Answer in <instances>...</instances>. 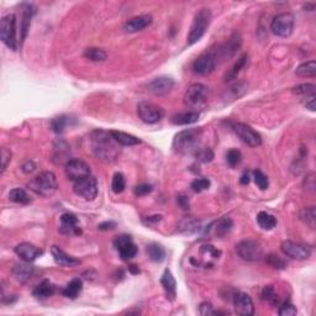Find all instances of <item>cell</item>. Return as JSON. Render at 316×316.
Instances as JSON below:
<instances>
[{"mask_svg":"<svg viewBox=\"0 0 316 316\" xmlns=\"http://www.w3.org/2000/svg\"><path fill=\"white\" fill-rule=\"evenodd\" d=\"M89 146L91 152L99 161L104 163H112L119 157L120 144L115 141L110 131L94 130L89 136Z\"/></svg>","mask_w":316,"mask_h":316,"instance_id":"obj_1","label":"cell"},{"mask_svg":"<svg viewBox=\"0 0 316 316\" xmlns=\"http://www.w3.org/2000/svg\"><path fill=\"white\" fill-rule=\"evenodd\" d=\"M173 86H174V81H173V78L167 76H162L158 77V78H154L153 81L149 82L147 88H148V91H151L152 94L161 96L170 93L173 89Z\"/></svg>","mask_w":316,"mask_h":316,"instance_id":"obj_18","label":"cell"},{"mask_svg":"<svg viewBox=\"0 0 316 316\" xmlns=\"http://www.w3.org/2000/svg\"><path fill=\"white\" fill-rule=\"evenodd\" d=\"M278 313L281 316H293L298 314V310H296V308L293 305V304L284 303L283 305L279 308Z\"/></svg>","mask_w":316,"mask_h":316,"instance_id":"obj_48","label":"cell"},{"mask_svg":"<svg viewBox=\"0 0 316 316\" xmlns=\"http://www.w3.org/2000/svg\"><path fill=\"white\" fill-rule=\"evenodd\" d=\"M194 156L197 157V161H199L201 163H207L210 161H213L214 158V153L210 148H200Z\"/></svg>","mask_w":316,"mask_h":316,"instance_id":"obj_47","label":"cell"},{"mask_svg":"<svg viewBox=\"0 0 316 316\" xmlns=\"http://www.w3.org/2000/svg\"><path fill=\"white\" fill-rule=\"evenodd\" d=\"M209 88L201 83H194L188 86L184 94V103L190 108H200L209 98Z\"/></svg>","mask_w":316,"mask_h":316,"instance_id":"obj_6","label":"cell"},{"mask_svg":"<svg viewBox=\"0 0 316 316\" xmlns=\"http://www.w3.org/2000/svg\"><path fill=\"white\" fill-rule=\"evenodd\" d=\"M137 114L140 119L146 124H156L165 116V110L156 104L142 101L137 105Z\"/></svg>","mask_w":316,"mask_h":316,"instance_id":"obj_9","label":"cell"},{"mask_svg":"<svg viewBox=\"0 0 316 316\" xmlns=\"http://www.w3.org/2000/svg\"><path fill=\"white\" fill-rule=\"evenodd\" d=\"M300 218L304 223L308 226H310L311 229H315V220H316V213H315V206H309L301 211Z\"/></svg>","mask_w":316,"mask_h":316,"instance_id":"obj_41","label":"cell"},{"mask_svg":"<svg viewBox=\"0 0 316 316\" xmlns=\"http://www.w3.org/2000/svg\"><path fill=\"white\" fill-rule=\"evenodd\" d=\"M236 252L247 262H256L263 258V247L258 241L255 240H243L236 245Z\"/></svg>","mask_w":316,"mask_h":316,"instance_id":"obj_7","label":"cell"},{"mask_svg":"<svg viewBox=\"0 0 316 316\" xmlns=\"http://www.w3.org/2000/svg\"><path fill=\"white\" fill-rule=\"evenodd\" d=\"M162 220V216L161 215H153V216H146V218L142 219V223L146 226H154Z\"/></svg>","mask_w":316,"mask_h":316,"instance_id":"obj_52","label":"cell"},{"mask_svg":"<svg viewBox=\"0 0 316 316\" xmlns=\"http://www.w3.org/2000/svg\"><path fill=\"white\" fill-rule=\"evenodd\" d=\"M304 184H305V189L313 192L314 188H315V173H310L304 180Z\"/></svg>","mask_w":316,"mask_h":316,"instance_id":"obj_53","label":"cell"},{"mask_svg":"<svg viewBox=\"0 0 316 316\" xmlns=\"http://www.w3.org/2000/svg\"><path fill=\"white\" fill-rule=\"evenodd\" d=\"M305 108H306V109L310 110V112H315V96L306 100Z\"/></svg>","mask_w":316,"mask_h":316,"instance_id":"obj_57","label":"cell"},{"mask_svg":"<svg viewBox=\"0 0 316 316\" xmlns=\"http://www.w3.org/2000/svg\"><path fill=\"white\" fill-rule=\"evenodd\" d=\"M250 180H251L250 173L246 172V173H243V174H242V177H241L240 182H241V184L246 185V184H248V183H250Z\"/></svg>","mask_w":316,"mask_h":316,"instance_id":"obj_58","label":"cell"},{"mask_svg":"<svg viewBox=\"0 0 316 316\" xmlns=\"http://www.w3.org/2000/svg\"><path fill=\"white\" fill-rule=\"evenodd\" d=\"M146 252L152 262L161 263L166 258V250L158 243H149L146 248Z\"/></svg>","mask_w":316,"mask_h":316,"instance_id":"obj_31","label":"cell"},{"mask_svg":"<svg viewBox=\"0 0 316 316\" xmlns=\"http://www.w3.org/2000/svg\"><path fill=\"white\" fill-rule=\"evenodd\" d=\"M233 131L241 139V141L245 142L247 146L250 147H258L262 144V137L258 134L256 130L248 125L242 124V122H237L233 125Z\"/></svg>","mask_w":316,"mask_h":316,"instance_id":"obj_12","label":"cell"},{"mask_svg":"<svg viewBox=\"0 0 316 316\" xmlns=\"http://www.w3.org/2000/svg\"><path fill=\"white\" fill-rule=\"evenodd\" d=\"M33 14H35V8H33L32 4L24 3L23 5H21L20 26H19V31H20V42H24V40H25L26 36H28Z\"/></svg>","mask_w":316,"mask_h":316,"instance_id":"obj_19","label":"cell"},{"mask_svg":"<svg viewBox=\"0 0 316 316\" xmlns=\"http://www.w3.org/2000/svg\"><path fill=\"white\" fill-rule=\"evenodd\" d=\"M272 32L279 37H289L294 30V16L290 13H281L271 23Z\"/></svg>","mask_w":316,"mask_h":316,"instance_id":"obj_8","label":"cell"},{"mask_svg":"<svg viewBox=\"0 0 316 316\" xmlns=\"http://www.w3.org/2000/svg\"><path fill=\"white\" fill-rule=\"evenodd\" d=\"M296 76L299 77H315L316 74V63L315 61H309L300 64L295 71Z\"/></svg>","mask_w":316,"mask_h":316,"instance_id":"obj_38","label":"cell"},{"mask_svg":"<svg viewBox=\"0 0 316 316\" xmlns=\"http://www.w3.org/2000/svg\"><path fill=\"white\" fill-rule=\"evenodd\" d=\"M267 263L269 266L273 267L276 269H284L287 268V262L282 257H279L278 255H268L266 258Z\"/></svg>","mask_w":316,"mask_h":316,"instance_id":"obj_45","label":"cell"},{"mask_svg":"<svg viewBox=\"0 0 316 316\" xmlns=\"http://www.w3.org/2000/svg\"><path fill=\"white\" fill-rule=\"evenodd\" d=\"M241 161H242V154L238 149H229L228 153H226V162L230 167H236V166L240 165Z\"/></svg>","mask_w":316,"mask_h":316,"instance_id":"obj_43","label":"cell"},{"mask_svg":"<svg viewBox=\"0 0 316 316\" xmlns=\"http://www.w3.org/2000/svg\"><path fill=\"white\" fill-rule=\"evenodd\" d=\"M114 246L122 260H130L137 255L136 245L129 235L117 236L114 241Z\"/></svg>","mask_w":316,"mask_h":316,"instance_id":"obj_14","label":"cell"},{"mask_svg":"<svg viewBox=\"0 0 316 316\" xmlns=\"http://www.w3.org/2000/svg\"><path fill=\"white\" fill-rule=\"evenodd\" d=\"M211 11L209 9H201L195 14L188 33V45L192 46L197 43L206 32L210 23H211Z\"/></svg>","mask_w":316,"mask_h":316,"instance_id":"obj_4","label":"cell"},{"mask_svg":"<svg viewBox=\"0 0 316 316\" xmlns=\"http://www.w3.org/2000/svg\"><path fill=\"white\" fill-rule=\"evenodd\" d=\"M116 228V224L113 223V221H107V223H103L99 225V230L101 231H108V230H113V229Z\"/></svg>","mask_w":316,"mask_h":316,"instance_id":"obj_55","label":"cell"},{"mask_svg":"<svg viewBox=\"0 0 316 316\" xmlns=\"http://www.w3.org/2000/svg\"><path fill=\"white\" fill-rule=\"evenodd\" d=\"M0 37L4 45L11 51L18 50L16 40V16L14 14L5 15L0 24Z\"/></svg>","mask_w":316,"mask_h":316,"instance_id":"obj_5","label":"cell"},{"mask_svg":"<svg viewBox=\"0 0 316 316\" xmlns=\"http://www.w3.org/2000/svg\"><path fill=\"white\" fill-rule=\"evenodd\" d=\"M35 168H36V166H35V163L32 162V161H28V162L24 163V165H23V171L25 173L33 172V171H35Z\"/></svg>","mask_w":316,"mask_h":316,"instance_id":"obj_56","label":"cell"},{"mask_svg":"<svg viewBox=\"0 0 316 316\" xmlns=\"http://www.w3.org/2000/svg\"><path fill=\"white\" fill-rule=\"evenodd\" d=\"M199 120V113L197 112H185L179 113V114L172 116L171 121L174 125H179V126H184V125H192Z\"/></svg>","mask_w":316,"mask_h":316,"instance_id":"obj_28","label":"cell"},{"mask_svg":"<svg viewBox=\"0 0 316 316\" xmlns=\"http://www.w3.org/2000/svg\"><path fill=\"white\" fill-rule=\"evenodd\" d=\"M202 131L201 129H187L178 132L173 139V148L177 153L188 156L195 154L200 149Z\"/></svg>","mask_w":316,"mask_h":316,"instance_id":"obj_2","label":"cell"},{"mask_svg":"<svg viewBox=\"0 0 316 316\" xmlns=\"http://www.w3.org/2000/svg\"><path fill=\"white\" fill-rule=\"evenodd\" d=\"M262 298L263 300H266L267 303H269L271 305L276 306L279 304V296L277 294L276 289L273 286H266L262 290Z\"/></svg>","mask_w":316,"mask_h":316,"instance_id":"obj_40","label":"cell"},{"mask_svg":"<svg viewBox=\"0 0 316 316\" xmlns=\"http://www.w3.org/2000/svg\"><path fill=\"white\" fill-rule=\"evenodd\" d=\"M281 250L287 257H290L296 260H305L310 258L311 250L308 246L303 245V243L294 242V241L287 240L283 241L281 245Z\"/></svg>","mask_w":316,"mask_h":316,"instance_id":"obj_10","label":"cell"},{"mask_svg":"<svg viewBox=\"0 0 316 316\" xmlns=\"http://www.w3.org/2000/svg\"><path fill=\"white\" fill-rule=\"evenodd\" d=\"M125 187H126V180H125V177L121 174V173H115L114 177H113V183H112V189L115 194H120L125 190Z\"/></svg>","mask_w":316,"mask_h":316,"instance_id":"obj_42","label":"cell"},{"mask_svg":"<svg viewBox=\"0 0 316 316\" xmlns=\"http://www.w3.org/2000/svg\"><path fill=\"white\" fill-rule=\"evenodd\" d=\"M152 189L153 188H152L151 184H140L137 187H135L134 193L136 197H144V195L149 194L152 192Z\"/></svg>","mask_w":316,"mask_h":316,"instance_id":"obj_51","label":"cell"},{"mask_svg":"<svg viewBox=\"0 0 316 316\" xmlns=\"http://www.w3.org/2000/svg\"><path fill=\"white\" fill-rule=\"evenodd\" d=\"M199 313L201 315H219V314H224L221 311L214 310L213 305L210 303H202L199 308Z\"/></svg>","mask_w":316,"mask_h":316,"instance_id":"obj_50","label":"cell"},{"mask_svg":"<svg viewBox=\"0 0 316 316\" xmlns=\"http://www.w3.org/2000/svg\"><path fill=\"white\" fill-rule=\"evenodd\" d=\"M257 223L262 230L271 231L277 226V219L267 211H259L257 214Z\"/></svg>","mask_w":316,"mask_h":316,"instance_id":"obj_32","label":"cell"},{"mask_svg":"<svg viewBox=\"0 0 316 316\" xmlns=\"http://www.w3.org/2000/svg\"><path fill=\"white\" fill-rule=\"evenodd\" d=\"M73 190L77 195L86 200H94L98 195V182L93 175H89L78 182H74Z\"/></svg>","mask_w":316,"mask_h":316,"instance_id":"obj_11","label":"cell"},{"mask_svg":"<svg viewBox=\"0 0 316 316\" xmlns=\"http://www.w3.org/2000/svg\"><path fill=\"white\" fill-rule=\"evenodd\" d=\"M9 199H10L11 201L16 202V204L25 205L31 202L30 195H29L25 190L21 189V188H15V189L11 190V192L9 193Z\"/></svg>","mask_w":316,"mask_h":316,"instance_id":"obj_36","label":"cell"},{"mask_svg":"<svg viewBox=\"0 0 316 316\" xmlns=\"http://www.w3.org/2000/svg\"><path fill=\"white\" fill-rule=\"evenodd\" d=\"M152 24V16L151 15H140L135 16V18L130 19L125 23L124 30L129 33L139 32V31H142L144 29L148 28Z\"/></svg>","mask_w":316,"mask_h":316,"instance_id":"obj_22","label":"cell"},{"mask_svg":"<svg viewBox=\"0 0 316 316\" xmlns=\"http://www.w3.org/2000/svg\"><path fill=\"white\" fill-rule=\"evenodd\" d=\"M66 175L68 177V179L73 180V182H78V180L83 179V178L89 177L91 175L90 167L88 163H86L82 160H69L66 163Z\"/></svg>","mask_w":316,"mask_h":316,"instance_id":"obj_13","label":"cell"},{"mask_svg":"<svg viewBox=\"0 0 316 316\" xmlns=\"http://www.w3.org/2000/svg\"><path fill=\"white\" fill-rule=\"evenodd\" d=\"M110 134H112V136L114 137L115 141H116L120 146H136V144H141V140L137 139L134 135L126 134V132L112 130Z\"/></svg>","mask_w":316,"mask_h":316,"instance_id":"obj_27","label":"cell"},{"mask_svg":"<svg viewBox=\"0 0 316 316\" xmlns=\"http://www.w3.org/2000/svg\"><path fill=\"white\" fill-rule=\"evenodd\" d=\"M161 284H162L163 289H165L167 298L170 300H174L175 293H177V283H175L174 277H173L172 272L170 269H165L162 278H161Z\"/></svg>","mask_w":316,"mask_h":316,"instance_id":"obj_25","label":"cell"},{"mask_svg":"<svg viewBox=\"0 0 316 316\" xmlns=\"http://www.w3.org/2000/svg\"><path fill=\"white\" fill-rule=\"evenodd\" d=\"M192 189L197 193H201L204 190L209 189L210 187V180L207 178H198V179H194L190 184Z\"/></svg>","mask_w":316,"mask_h":316,"instance_id":"obj_46","label":"cell"},{"mask_svg":"<svg viewBox=\"0 0 316 316\" xmlns=\"http://www.w3.org/2000/svg\"><path fill=\"white\" fill-rule=\"evenodd\" d=\"M304 8L309 11H314L316 8V3H306L305 5H304Z\"/></svg>","mask_w":316,"mask_h":316,"instance_id":"obj_59","label":"cell"},{"mask_svg":"<svg viewBox=\"0 0 316 316\" xmlns=\"http://www.w3.org/2000/svg\"><path fill=\"white\" fill-rule=\"evenodd\" d=\"M294 95L299 96V98L304 99H310L314 98L316 94V86L313 83H305V84H299V86H294L293 88Z\"/></svg>","mask_w":316,"mask_h":316,"instance_id":"obj_33","label":"cell"},{"mask_svg":"<svg viewBox=\"0 0 316 316\" xmlns=\"http://www.w3.org/2000/svg\"><path fill=\"white\" fill-rule=\"evenodd\" d=\"M177 202L183 210H188L189 209V199L185 194H179L177 197Z\"/></svg>","mask_w":316,"mask_h":316,"instance_id":"obj_54","label":"cell"},{"mask_svg":"<svg viewBox=\"0 0 316 316\" xmlns=\"http://www.w3.org/2000/svg\"><path fill=\"white\" fill-rule=\"evenodd\" d=\"M233 308H235L236 313L240 315L251 316L255 314V305H253L252 299L242 291H237L233 295Z\"/></svg>","mask_w":316,"mask_h":316,"instance_id":"obj_17","label":"cell"},{"mask_svg":"<svg viewBox=\"0 0 316 316\" xmlns=\"http://www.w3.org/2000/svg\"><path fill=\"white\" fill-rule=\"evenodd\" d=\"M201 229V224L193 216H187L178 225V230L183 233H195Z\"/></svg>","mask_w":316,"mask_h":316,"instance_id":"obj_29","label":"cell"},{"mask_svg":"<svg viewBox=\"0 0 316 316\" xmlns=\"http://www.w3.org/2000/svg\"><path fill=\"white\" fill-rule=\"evenodd\" d=\"M11 161V151L8 148H1V174L5 172L9 162Z\"/></svg>","mask_w":316,"mask_h":316,"instance_id":"obj_49","label":"cell"},{"mask_svg":"<svg viewBox=\"0 0 316 316\" xmlns=\"http://www.w3.org/2000/svg\"><path fill=\"white\" fill-rule=\"evenodd\" d=\"M215 67L216 61L211 52L200 55L193 63V69H194L195 73L200 74V76H207V74L213 73Z\"/></svg>","mask_w":316,"mask_h":316,"instance_id":"obj_16","label":"cell"},{"mask_svg":"<svg viewBox=\"0 0 316 316\" xmlns=\"http://www.w3.org/2000/svg\"><path fill=\"white\" fill-rule=\"evenodd\" d=\"M61 232L66 235H81L78 219L74 214L66 213L61 216Z\"/></svg>","mask_w":316,"mask_h":316,"instance_id":"obj_23","label":"cell"},{"mask_svg":"<svg viewBox=\"0 0 316 316\" xmlns=\"http://www.w3.org/2000/svg\"><path fill=\"white\" fill-rule=\"evenodd\" d=\"M55 291H56V287L51 283L48 279H45V281H42L40 284L36 286V288L33 289L32 294L35 298L40 299V300H45V299L54 295Z\"/></svg>","mask_w":316,"mask_h":316,"instance_id":"obj_26","label":"cell"},{"mask_svg":"<svg viewBox=\"0 0 316 316\" xmlns=\"http://www.w3.org/2000/svg\"><path fill=\"white\" fill-rule=\"evenodd\" d=\"M82 289H83V282L79 278H74L67 284L66 288L62 290V294L68 299H77L81 294Z\"/></svg>","mask_w":316,"mask_h":316,"instance_id":"obj_30","label":"cell"},{"mask_svg":"<svg viewBox=\"0 0 316 316\" xmlns=\"http://www.w3.org/2000/svg\"><path fill=\"white\" fill-rule=\"evenodd\" d=\"M84 57L91 62H104L108 58V55L101 48L90 47L84 51Z\"/></svg>","mask_w":316,"mask_h":316,"instance_id":"obj_35","label":"cell"},{"mask_svg":"<svg viewBox=\"0 0 316 316\" xmlns=\"http://www.w3.org/2000/svg\"><path fill=\"white\" fill-rule=\"evenodd\" d=\"M241 43H242L241 36L238 33H233L224 45H221L218 48L215 54H213L215 61L218 62V58H220L221 61H225V59L232 57L236 54V51L241 47Z\"/></svg>","mask_w":316,"mask_h":316,"instance_id":"obj_15","label":"cell"},{"mask_svg":"<svg viewBox=\"0 0 316 316\" xmlns=\"http://www.w3.org/2000/svg\"><path fill=\"white\" fill-rule=\"evenodd\" d=\"M51 255L54 257L55 262L62 267H69V268H72V267H76L78 266V264H81V260L72 257V256L67 255V253L64 252L63 250H61L58 246H52V248H51Z\"/></svg>","mask_w":316,"mask_h":316,"instance_id":"obj_21","label":"cell"},{"mask_svg":"<svg viewBox=\"0 0 316 316\" xmlns=\"http://www.w3.org/2000/svg\"><path fill=\"white\" fill-rule=\"evenodd\" d=\"M68 124H71V119L66 115H61L52 119L51 121V129L54 130L56 134H62L66 130V127L68 126Z\"/></svg>","mask_w":316,"mask_h":316,"instance_id":"obj_37","label":"cell"},{"mask_svg":"<svg viewBox=\"0 0 316 316\" xmlns=\"http://www.w3.org/2000/svg\"><path fill=\"white\" fill-rule=\"evenodd\" d=\"M58 184H57V178L55 173L52 172H42L36 175L35 178L29 183V189L40 197H51L56 193Z\"/></svg>","mask_w":316,"mask_h":316,"instance_id":"obj_3","label":"cell"},{"mask_svg":"<svg viewBox=\"0 0 316 316\" xmlns=\"http://www.w3.org/2000/svg\"><path fill=\"white\" fill-rule=\"evenodd\" d=\"M129 271L131 272V273H134V274H137L140 272L139 267L135 266V264H131V266H129Z\"/></svg>","mask_w":316,"mask_h":316,"instance_id":"obj_60","label":"cell"},{"mask_svg":"<svg viewBox=\"0 0 316 316\" xmlns=\"http://www.w3.org/2000/svg\"><path fill=\"white\" fill-rule=\"evenodd\" d=\"M247 59H248L247 55H242V56L237 59V62L233 64L232 68L229 71V73L226 74V77H225L226 81H232V79H235L236 77H237V74L241 72V69L246 66V63H247Z\"/></svg>","mask_w":316,"mask_h":316,"instance_id":"obj_39","label":"cell"},{"mask_svg":"<svg viewBox=\"0 0 316 316\" xmlns=\"http://www.w3.org/2000/svg\"><path fill=\"white\" fill-rule=\"evenodd\" d=\"M31 262L16 263L15 267L13 268V274L16 281L21 284H25L33 274V267L30 264Z\"/></svg>","mask_w":316,"mask_h":316,"instance_id":"obj_24","label":"cell"},{"mask_svg":"<svg viewBox=\"0 0 316 316\" xmlns=\"http://www.w3.org/2000/svg\"><path fill=\"white\" fill-rule=\"evenodd\" d=\"M253 179H255L256 185H257L260 190L268 189V187H269L268 178H267V175L264 174V173L260 172L259 170H257L253 172Z\"/></svg>","mask_w":316,"mask_h":316,"instance_id":"obj_44","label":"cell"},{"mask_svg":"<svg viewBox=\"0 0 316 316\" xmlns=\"http://www.w3.org/2000/svg\"><path fill=\"white\" fill-rule=\"evenodd\" d=\"M15 253L25 262H33L37 257L42 255V250L33 246L32 243L23 242L15 247Z\"/></svg>","mask_w":316,"mask_h":316,"instance_id":"obj_20","label":"cell"},{"mask_svg":"<svg viewBox=\"0 0 316 316\" xmlns=\"http://www.w3.org/2000/svg\"><path fill=\"white\" fill-rule=\"evenodd\" d=\"M232 228H233V221L231 220L230 218H224L215 224L214 233H215V236H218V237H225L228 233H230V231L232 230Z\"/></svg>","mask_w":316,"mask_h":316,"instance_id":"obj_34","label":"cell"}]
</instances>
